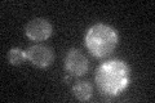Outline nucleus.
Segmentation results:
<instances>
[{"label": "nucleus", "mask_w": 155, "mask_h": 103, "mask_svg": "<svg viewBox=\"0 0 155 103\" xmlns=\"http://www.w3.org/2000/svg\"><path fill=\"white\" fill-rule=\"evenodd\" d=\"M65 68L71 76H83L89 68V62L81 50L72 48L67 52L65 58Z\"/></svg>", "instance_id": "7ed1b4c3"}, {"label": "nucleus", "mask_w": 155, "mask_h": 103, "mask_svg": "<svg viewBox=\"0 0 155 103\" xmlns=\"http://www.w3.org/2000/svg\"><path fill=\"white\" fill-rule=\"evenodd\" d=\"M26 56L27 61L39 68L49 67L54 60V53H53L52 48L44 45V44H35V45L27 48Z\"/></svg>", "instance_id": "20e7f679"}, {"label": "nucleus", "mask_w": 155, "mask_h": 103, "mask_svg": "<svg viewBox=\"0 0 155 103\" xmlns=\"http://www.w3.org/2000/svg\"><path fill=\"white\" fill-rule=\"evenodd\" d=\"M52 24L45 18H34L25 26L26 36L32 41H44L52 35Z\"/></svg>", "instance_id": "39448f33"}, {"label": "nucleus", "mask_w": 155, "mask_h": 103, "mask_svg": "<svg viewBox=\"0 0 155 103\" xmlns=\"http://www.w3.org/2000/svg\"><path fill=\"white\" fill-rule=\"evenodd\" d=\"M94 80L101 94L113 98L119 95L129 86L130 68L122 60L106 61L96 70Z\"/></svg>", "instance_id": "f257e3e1"}, {"label": "nucleus", "mask_w": 155, "mask_h": 103, "mask_svg": "<svg viewBox=\"0 0 155 103\" xmlns=\"http://www.w3.org/2000/svg\"><path fill=\"white\" fill-rule=\"evenodd\" d=\"M25 61H27V56H26V50H23V49L12 48L8 52V62L12 66H19Z\"/></svg>", "instance_id": "0eeeda50"}, {"label": "nucleus", "mask_w": 155, "mask_h": 103, "mask_svg": "<svg viewBox=\"0 0 155 103\" xmlns=\"http://www.w3.org/2000/svg\"><path fill=\"white\" fill-rule=\"evenodd\" d=\"M72 94L76 99L81 102L89 101L92 95H93V88L88 81H79L72 86Z\"/></svg>", "instance_id": "423d86ee"}, {"label": "nucleus", "mask_w": 155, "mask_h": 103, "mask_svg": "<svg viewBox=\"0 0 155 103\" xmlns=\"http://www.w3.org/2000/svg\"><path fill=\"white\" fill-rule=\"evenodd\" d=\"M119 44V35L114 27L106 23H96L85 34V47L93 57L105 58L113 53Z\"/></svg>", "instance_id": "f03ea898"}]
</instances>
